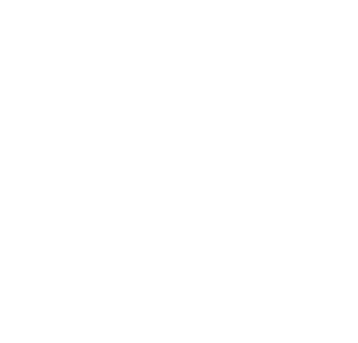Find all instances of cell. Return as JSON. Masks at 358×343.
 Instances as JSON below:
<instances>
[]
</instances>
